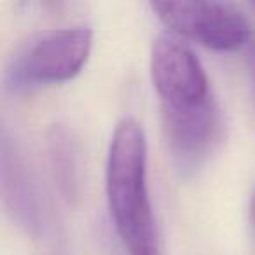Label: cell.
<instances>
[{"label": "cell", "mask_w": 255, "mask_h": 255, "mask_svg": "<svg viewBox=\"0 0 255 255\" xmlns=\"http://www.w3.org/2000/svg\"><path fill=\"white\" fill-rule=\"evenodd\" d=\"M110 219L128 255H159L147 187V138L135 117H123L110 138L105 170Z\"/></svg>", "instance_id": "cell-1"}, {"label": "cell", "mask_w": 255, "mask_h": 255, "mask_svg": "<svg viewBox=\"0 0 255 255\" xmlns=\"http://www.w3.org/2000/svg\"><path fill=\"white\" fill-rule=\"evenodd\" d=\"M93 46V32L88 26H70L37 33L11 58L5 72L7 86L58 84L74 79L86 65Z\"/></svg>", "instance_id": "cell-2"}, {"label": "cell", "mask_w": 255, "mask_h": 255, "mask_svg": "<svg viewBox=\"0 0 255 255\" xmlns=\"http://www.w3.org/2000/svg\"><path fill=\"white\" fill-rule=\"evenodd\" d=\"M175 35L213 51H238L250 40V25L238 9L220 2H150Z\"/></svg>", "instance_id": "cell-3"}, {"label": "cell", "mask_w": 255, "mask_h": 255, "mask_svg": "<svg viewBox=\"0 0 255 255\" xmlns=\"http://www.w3.org/2000/svg\"><path fill=\"white\" fill-rule=\"evenodd\" d=\"M150 75L163 109H192L213 98L199 58L173 32L161 33L154 40Z\"/></svg>", "instance_id": "cell-4"}, {"label": "cell", "mask_w": 255, "mask_h": 255, "mask_svg": "<svg viewBox=\"0 0 255 255\" xmlns=\"http://www.w3.org/2000/svg\"><path fill=\"white\" fill-rule=\"evenodd\" d=\"M168 150L184 177L199 171L224 138V119L215 98L192 109H163Z\"/></svg>", "instance_id": "cell-5"}, {"label": "cell", "mask_w": 255, "mask_h": 255, "mask_svg": "<svg viewBox=\"0 0 255 255\" xmlns=\"http://www.w3.org/2000/svg\"><path fill=\"white\" fill-rule=\"evenodd\" d=\"M2 194L7 212L12 219L26 229L32 236L47 240L53 231L49 205L39 178L26 164L23 154L2 133Z\"/></svg>", "instance_id": "cell-6"}, {"label": "cell", "mask_w": 255, "mask_h": 255, "mask_svg": "<svg viewBox=\"0 0 255 255\" xmlns=\"http://www.w3.org/2000/svg\"><path fill=\"white\" fill-rule=\"evenodd\" d=\"M47 156L58 191L67 201H77L82 189V149L70 128L63 124L51 128L47 135Z\"/></svg>", "instance_id": "cell-7"}, {"label": "cell", "mask_w": 255, "mask_h": 255, "mask_svg": "<svg viewBox=\"0 0 255 255\" xmlns=\"http://www.w3.org/2000/svg\"><path fill=\"white\" fill-rule=\"evenodd\" d=\"M250 222L254 227V234H255V189L252 192V199H250Z\"/></svg>", "instance_id": "cell-8"}]
</instances>
